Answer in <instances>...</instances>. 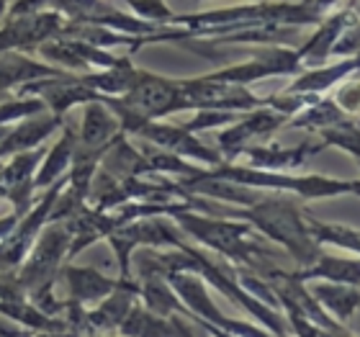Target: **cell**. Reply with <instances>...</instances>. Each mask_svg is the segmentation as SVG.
<instances>
[{
    "label": "cell",
    "instance_id": "6da1fadb",
    "mask_svg": "<svg viewBox=\"0 0 360 337\" xmlns=\"http://www.w3.org/2000/svg\"><path fill=\"white\" fill-rule=\"evenodd\" d=\"M206 217H226V219H240L250 224L255 232H260L265 240L281 245L288 257L299 262V268H307L324 253L314 242L309 232L307 214L301 206L285 193H268L257 203L248 209H229V206H217V203L206 201Z\"/></svg>",
    "mask_w": 360,
    "mask_h": 337
},
{
    "label": "cell",
    "instance_id": "7a4b0ae2",
    "mask_svg": "<svg viewBox=\"0 0 360 337\" xmlns=\"http://www.w3.org/2000/svg\"><path fill=\"white\" fill-rule=\"evenodd\" d=\"M175 227L180 232L193 237L198 245L209 248L226 262H232L237 268H248L252 273H263L268 270L265 260H273L276 253L252 240L255 229L240 219H226V217H206L198 211H180L173 217Z\"/></svg>",
    "mask_w": 360,
    "mask_h": 337
},
{
    "label": "cell",
    "instance_id": "3957f363",
    "mask_svg": "<svg viewBox=\"0 0 360 337\" xmlns=\"http://www.w3.org/2000/svg\"><path fill=\"white\" fill-rule=\"evenodd\" d=\"M214 178L232 180L237 186L255 188L265 193H285L299 201H316V198H340V196H360V180H342L332 175H296V172H270L240 163H221L219 167H209Z\"/></svg>",
    "mask_w": 360,
    "mask_h": 337
},
{
    "label": "cell",
    "instance_id": "277c9868",
    "mask_svg": "<svg viewBox=\"0 0 360 337\" xmlns=\"http://www.w3.org/2000/svg\"><path fill=\"white\" fill-rule=\"evenodd\" d=\"M70 250V232L65 222H54L41 229L37 242L31 245L26 260L15 270V281L21 286V291L26 296H34L37 291L54 286L57 273L68 260Z\"/></svg>",
    "mask_w": 360,
    "mask_h": 337
},
{
    "label": "cell",
    "instance_id": "5b68a950",
    "mask_svg": "<svg viewBox=\"0 0 360 337\" xmlns=\"http://www.w3.org/2000/svg\"><path fill=\"white\" fill-rule=\"evenodd\" d=\"M119 103L131 116L142 121H160L170 116V113L188 111L178 80L155 75V72H147V70H139L134 88L129 90L127 96H121Z\"/></svg>",
    "mask_w": 360,
    "mask_h": 337
},
{
    "label": "cell",
    "instance_id": "8992f818",
    "mask_svg": "<svg viewBox=\"0 0 360 337\" xmlns=\"http://www.w3.org/2000/svg\"><path fill=\"white\" fill-rule=\"evenodd\" d=\"M180 93L186 98L188 111H229V113H248L255 108H263L265 98H257L242 85L214 83L206 75L178 80Z\"/></svg>",
    "mask_w": 360,
    "mask_h": 337
},
{
    "label": "cell",
    "instance_id": "52a82bcc",
    "mask_svg": "<svg viewBox=\"0 0 360 337\" xmlns=\"http://www.w3.org/2000/svg\"><path fill=\"white\" fill-rule=\"evenodd\" d=\"M285 124H288V116H283V113L270 108V106L242 113L234 124L219 129L217 150L224 158V163H237V158H240V152L245 147H250V144H263L276 132L285 129Z\"/></svg>",
    "mask_w": 360,
    "mask_h": 337
},
{
    "label": "cell",
    "instance_id": "ba28073f",
    "mask_svg": "<svg viewBox=\"0 0 360 337\" xmlns=\"http://www.w3.org/2000/svg\"><path fill=\"white\" fill-rule=\"evenodd\" d=\"M301 62L296 49L291 46H268L263 52H257L255 57H250L248 62H237V65H226V68L209 72V80L214 83H229V85H248L265 80V77H278V75H299Z\"/></svg>",
    "mask_w": 360,
    "mask_h": 337
},
{
    "label": "cell",
    "instance_id": "9c48e42d",
    "mask_svg": "<svg viewBox=\"0 0 360 337\" xmlns=\"http://www.w3.org/2000/svg\"><path fill=\"white\" fill-rule=\"evenodd\" d=\"M134 136L144 139L147 144L158 147V150H165L170 155L180 160H188V163H198L203 167H219L224 163V158L219 155V150L203 144L201 139L191 132H186L183 127H173V124H162V121H147Z\"/></svg>",
    "mask_w": 360,
    "mask_h": 337
},
{
    "label": "cell",
    "instance_id": "30bf717a",
    "mask_svg": "<svg viewBox=\"0 0 360 337\" xmlns=\"http://www.w3.org/2000/svg\"><path fill=\"white\" fill-rule=\"evenodd\" d=\"M44 155L46 150L39 147V150L13 155V158H8L6 165H0V198H8L13 203L15 217H23L37 201L34 198V175H37V167L41 165Z\"/></svg>",
    "mask_w": 360,
    "mask_h": 337
},
{
    "label": "cell",
    "instance_id": "8fae6325",
    "mask_svg": "<svg viewBox=\"0 0 360 337\" xmlns=\"http://www.w3.org/2000/svg\"><path fill=\"white\" fill-rule=\"evenodd\" d=\"M324 147L322 142H307L296 144V147H283L278 142H263V144H250L240 152L245 158V165L255 167V170H270V172H291L299 165H304L309 158L319 155Z\"/></svg>",
    "mask_w": 360,
    "mask_h": 337
},
{
    "label": "cell",
    "instance_id": "7c38bea8",
    "mask_svg": "<svg viewBox=\"0 0 360 337\" xmlns=\"http://www.w3.org/2000/svg\"><path fill=\"white\" fill-rule=\"evenodd\" d=\"M285 278L296 284H340L360 288V257L355 255H330L322 253L311 265L299 270H285Z\"/></svg>",
    "mask_w": 360,
    "mask_h": 337
},
{
    "label": "cell",
    "instance_id": "4fadbf2b",
    "mask_svg": "<svg viewBox=\"0 0 360 337\" xmlns=\"http://www.w3.org/2000/svg\"><path fill=\"white\" fill-rule=\"evenodd\" d=\"M353 21V11L350 8H340L335 13L324 15L322 21L316 23V31L296 49L301 62V70L322 68L332 57V49L338 44V39L342 37V31L347 29V23Z\"/></svg>",
    "mask_w": 360,
    "mask_h": 337
},
{
    "label": "cell",
    "instance_id": "5bb4252c",
    "mask_svg": "<svg viewBox=\"0 0 360 337\" xmlns=\"http://www.w3.org/2000/svg\"><path fill=\"white\" fill-rule=\"evenodd\" d=\"M57 278H62L65 286H68V301H75V304H80L85 309L101 304L119 286V278H108L98 268L72 265V262H65L60 273H57Z\"/></svg>",
    "mask_w": 360,
    "mask_h": 337
},
{
    "label": "cell",
    "instance_id": "9a60e30c",
    "mask_svg": "<svg viewBox=\"0 0 360 337\" xmlns=\"http://www.w3.org/2000/svg\"><path fill=\"white\" fill-rule=\"evenodd\" d=\"M355 72H360V54L345 57V60H338V62H332V65L327 62V65H322V68L301 70L299 75L285 85L283 93L322 98L324 93H330L335 85H340L342 80H347V77H353Z\"/></svg>",
    "mask_w": 360,
    "mask_h": 337
},
{
    "label": "cell",
    "instance_id": "2e32d148",
    "mask_svg": "<svg viewBox=\"0 0 360 337\" xmlns=\"http://www.w3.org/2000/svg\"><path fill=\"white\" fill-rule=\"evenodd\" d=\"M65 127V119L52 116V113H41V116H31L8 129L6 139L0 142V160H8L21 152H31L44 147L46 136H52L57 129Z\"/></svg>",
    "mask_w": 360,
    "mask_h": 337
},
{
    "label": "cell",
    "instance_id": "e0dca14e",
    "mask_svg": "<svg viewBox=\"0 0 360 337\" xmlns=\"http://www.w3.org/2000/svg\"><path fill=\"white\" fill-rule=\"evenodd\" d=\"M136 301H139V281L119 278L116 291L108 293L101 304L85 312V322H88L90 330H119Z\"/></svg>",
    "mask_w": 360,
    "mask_h": 337
},
{
    "label": "cell",
    "instance_id": "ac0fdd59",
    "mask_svg": "<svg viewBox=\"0 0 360 337\" xmlns=\"http://www.w3.org/2000/svg\"><path fill=\"white\" fill-rule=\"evenodd\" d=\"M307 291L316 301V307L340 327H345L360 312V288H355V286L307 284Z\"/></svg>",
    "mask_w": 360,
    "mask_h": 337
},
{
    "label": "cell",
    "instance_id": "d6986e66",
    "mask_svg": "<svg viewBox=\"0 0 360 337\" xmlns=\"http://www.w3.org/2000/svg\"><path fill=\"white\" fill-rule=\"evenodd\" d=\"M119 134H121L119 121H116V116L101 101H93V103L83 106V121H80V132H77V144L80 147L105 150Z\"/></svg>",
    "mask_w": 360,
    "mask_h": 337
},
{
    "label": "cell",
    "instance_id": "ffe728a7",
    "mask_svg": "<svg viewBox=\"0 0 360 337\" xmlns=\"http://www.w3.org/2000/svg\"><path fill=\"white\" fill-rule=\"evenodd\" d=\"M62 136L54 142L52 150H46L41 165L37 167V175H34V191H46L52 188L60 178H65L70 170V163H72V152L77 147V132L70 129V124L60 129Z\"/></svg>",
    "mask_w": 360,
    "mask_h": 337
},
{
    "label": "cell",
    "instance_id": "44dd1931",
    "mask_svg": "<svg viewBox=\"0 0 360 337\" xmlns=\"http://www.w3.org/2000/svg\"><path fill=\"white\" fill-rule=\"evenodd\" d=\"M178 317L180 314H173L170 319L158 317L152 314L142 301H136L134 307H131V312L127 314V319L121 322L119 335L121 337H180Z\"/></svg>",
    "mask_w": 360,
    "mask_h": 337
},
{
    "label": "cell",
    "instance_id": "7402d4cb",
    "mask_svg": "<svg viewBox=\"0 0 360 337\" xmlns=\"http://www.w3.org/2000/svg\"><path fill=\"white\" fill-rule=\"evenodd\" d=\"M139 301L150 309L152 314L165 317V319H170L173 314L188 317L186 307L180 304V299L175 296V291L170 288V284L160 276L142 278V281H139Z\"/></svg>",
    "mask_w": 360,
    "mask_h": 337
},
{
    "label": "cell",
    "instance_id": "603a6c76",
    "mask_svg": "<svg viewBox=\"0 0 360 337\" xmlns=\"http://www.w3.org/2000/svg\"><path fill=\"white\" fill-rule=\"evenodd\" d=\"M342 119H350L345 113L340 111L332 98H314L311 103H307L296 116L288 119L285 129H304V132H311V134H319L322 129L332 127Z\"/></svg>",
    "mask_w": 360,
    "mask_h": 337
},
{
    "label": "cell",
    "instance_id": "cb8c5ba5",
    "mask_svg": "<svg viewBox=\"0 0 360 337\" xmlns=\"http://www.w3.org/2000/svg\"><path fill=\"white\" fill-rule=\"evenodd\" d=\"M309 232L314 237V242L324 250V245H330L335 250H342V253H350L355 257H360V229L347 224H335V222H319V219L309 217Z\"/></svg>",
    "mask_w": 360,
    "mask_h": 337
},
{
    "label": "cell",
    "instance_id": "d4e9b609",
    "mask_svg": "<svg viewBox=\"0 0 360 337\" xmlns=\"http://www.w3.org/2000/svg\"><path fill=\"white\" fill-rule=\"evenodd\" d=\"M316 136H319V142H322L324 150H327V147H335V150L347 152V155L360 165V124H358V119H342V121H338V124H332V127L322 129Z\"/></svg>",
    "mask_w": 360,
    "mask_h": 337
},
{
    "label": "cell",
    "instance_id": "484cf974",
    "mask_svg": "<svg viewBox=\"0 0 360 337\" xmlns=\"http://www.w3.org/2000/svg\"><path fill=\"white\" fill-rule=\"evenodd\" d=\"M46 113L44 101L39 98H6L0 101V127H13L18 121L31 119V116H41Z\"/></svg>",
    "mask_w": 360,
    "mask_h": 337
},
{
    "label": "cell",
    "instance_id": "4316f807",
    "mask_svg": "<svg viewBox=\"0 0 360 337\" xmlns=\"http://www.w3.org/2000/svg\"><path fill=\"white\" fill-rule=\"evenodd\" d=\"M127 6L134 11L136 18H142L155 26H170L173 21V11L167 8L165 0H127Z\"/></svg>",
    "mask_w": 360,
    "mask_h": 337
},
{
    "label": "cell",
    "instance_id": "83f0119b",
    "mask_svg": "<svg viewBox=\"0 0 360 337\" xmlns=\"http://www.w3.org/2000/svg\"><path fill=\"white\" fill-rule=\"evenodd\" d=\"M242 113H229V111H195V116L180 127L191 132V134H198V132H209V129H224L229 124L240 119Z\"/></svg>",
    "mask_w": 360,
    "mask_h": 337
},
{
    "label": "cell",
    "instance_id": "f1b7e54d",
    "mask_svg": "<svg viewBox=\"0 0 360 337\" xmlns=\"http://www.w3.org/2000/svg\"><path fill=\"white\" fill-rule=\"evenodd\" d=\"M330 98L335 101V106H338L345 116H350V119L360 116V80H353V77L342 80L340 85L332 88Z\"/></svg>",
    "mask_w": 360,
    "mask_h": 337
},
{
    "label": "cell",
    "instance_id": "f546056e",
    "mask_svg": "<svg viewBox=\"0 0 360 337\" xmlns=\"http://www.w3.org/2000/svg\"><path fill=\"white\" fill-rule=\"evenodd\" d=\"M18 299H29V296L21 291V286H18V281H15V270H11V273H0V304H6V301H18Z\"/></svg>",
    "mask_w": 360,
    "mask_h": 337
},
{
    "label": "cell",
    "instance_id": "4dcf8cb0",
    "mask_svg": "<svg viewBox=\"0 0 360 337\" xmlns=\"http://www.w3.org/2000/svg\"><path fill=\"white\" fill-rule=\"evenodd\" d=\"M311 3V8H314L316 13L322 15H330V13H335V11H340V8H345L350 0H309Z\"/></svg>",
    "mask_w": 360,
    "mask_h": 337
},
{
    "label": "cell",
    "instance_id": "1f68e13d",
    "mask_svg": "<svg viewBox=\"0 0 360 337\" xmlns=\"http://www.w3.org/2000/svg\"><path fill=\"white\" fill-rule=\"evenodd\" d=\"M330 337H355V335H350V332L345 330V327H338V330H332V332H327Z\"/></svg>",
    "mask_w": 360,
    "mask_h": 337
},
{
    "label": "cell",
    "instance_id": "d6a6232c",
    "mask_svg": "<svg viewBox=\"0 0 360 337\" xmlns=\"http://www.w3.org/2000/svg\"><path fill=\"white\" fill-rule=\"evenodd\" d=\"M347 8L353 11V15L360 21V0H350V3H347Z\"/></svg>",
    "mask_w": 360,
    "mask_h": 337
},
{
    "label": "cell",
    "instance_id": "836d02e7",
    "mask_svg": "<svg viewBox=\"0 0 360 337\" xmlns=\"http://www.w3.org/2000/svg\"><path fill=\"white\" fill-rule=\"evenodd\" d=\"M6 11H8L6 0H0V21H3V18H6Z\"/></svg>",
    "mask_w": 360,
    "mask_h": 337
},
{
    "label": "cell",
    "instance_id": "e575fe53",
    "mask_svg": "<svg viewBox=\"0 0 360 337\" xmlns=\"http://www.w3.org/2000/svg\"><path fill=\"white\" fill-rule=\"evenodd\" d=\"M70 337H85V335H70ZM90 337V335H88Z\"/></svg>",
    "mask_w": 360,
    "mask_h": 337
}]
</instances>
